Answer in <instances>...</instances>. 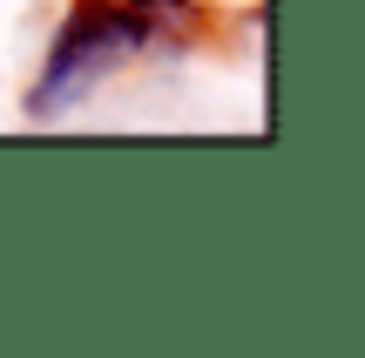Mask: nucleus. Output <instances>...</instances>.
Wrapping results in <instances>:
<instances>
[{
    "label": "nucleus",
    "instance_id": "obj_1",
    "mask_svg": "<svg viewBox=\"0 0 365 358\" xmlns=\"http://www.w3.org/2000/svg\"><path fill=\"white\" fill-rule=\"evenodd\" d=\"M210 27H217V14L203 0H75L54 48H48V61H41L27 115L34 122L68 115L115 68L149 61V54H182L196 41H210Z\"/></svg>",
    "mask_w": 365,
    "mask_h": 358
}]
</instances>
